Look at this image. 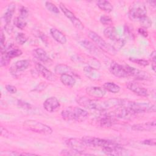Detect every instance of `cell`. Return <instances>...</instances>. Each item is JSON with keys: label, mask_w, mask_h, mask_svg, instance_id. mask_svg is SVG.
<instances>
[{"label": "cell", "mask_w": 156, "mask_h": 156, "mask_svg": "<svg viewBox=\"0 0 156 156\" xmlns=\"http://www.w3.org/2000/svg\"><path fill=\"white\" fill-rule=\"evenodd\" d=\"M122 101L123 99L114 98L108 99L104 101H99L97 99H91L85 96L80 97L77 100V103L85 108L102 112L113 107L121 105Z\"/></svg>", "instance_id": "cell-1"}, {"label": "cell", "mask_w": 156, "mask_h": 156, "mask_svg": "<svg viewBox=\"0 0 156 156\" xmlns=\"http://www.w3.org/2000/svg\"><path fill=\"white\" fill-rule=\"evenodd\" d=\"M62 118L65 121H84L88 117V113L84 109L77 107H69L61 112Z\"/></svg>", "instance_id": "cell-2"}, {"label": "cell", "mask_w": 156, "mask_h": 156, "mask_svg": "<svg viewBox=\"0 0 156 156\" xmlns=\"http://www.w3.org/2000/svg\"><path fill=\"white\" fill-rule=\"evenodd\" d=\"M121 105H124L129 108L134 114L141 113L155 112L156 107L154 104L146 102H138L128 101L123 99Z\"/></svg>", "instance_id": "cell-3"}, {"label": "cell", "mask_w": 156, "mask_h": 156, "mask_svg": "<svg viewBox=\"0 0 156 156\" xmlns=\"http://www.w3.org/2000/svg\"><path fill=\"white\" fill-rule=\"evenodd\" d=\"M23 124L26 129L43 135H51L53 132L49 126L33 119L26 120Z\"/></svg>", "instance_id": "cell-4"}, {"label": "cell", "mask_w": 156, "mask_h": 156, "mask_svg": "<svg viewBox=\"0 0 156 156\" xmlns=\"http://www.w3.org/2000/svg\"><path fill=\"white\" fill-rule=\"evenodd\" d=\"M147 15L146 7L141 1L133 2L129 10V17L132 21H139Z\"/></svg>", "instance_id": "cell-5"}, {"label": "cell", "mask_w": 156, "mask_h": 156, "mask_svg": "<svg viewBox=\"0 0 156 156\" xmlns=\"http://www.w3.org/2000/svg\"><path fill=\"white\" fill-rule=\"evenodd\" d=\"M87 146L99 147L102 149L109 148L119 145L118 143L110 140L92 136H83L82 138Z\"/></svg>", "instance_id": "cell-6"}, {"label": "cell", "mask_w": 156, "mask_h": 156, "mask_svg": "<svg viewBox=\"0 0 156 156\" xmlns=\"http://www.w3.org/2000/svg\"><path fill=\"white\" fill-rule=\"evenodd\" d=\"M88 37L94 43H96L100 49H101L104 51L112 55H115L116 52V51L114 49L111 44L107 43L101 36L97 34L95 32L89 30L88 32Z\"/></svg>", "instance_id": "cell-7"}, {"label": "cell", "mask_w": 156, "mask_h": 156, "mask_svg": "<svg viewBox=\"0 0 156 156\" xmlns=\"http://www.w3.org/2000/svg\"><path fill=\"white\" fill-rule=\"evenodd\" d=\"M60 9L64 13L65 16L69 20V21L72 23L73 26L79 30H83L84 29V26L83 23L77 18L74 14L70 11L63 3H60L59 4Z\"/></svg>", "instance_id": "cell-8"}, {"label": "cell", "mask_w": 156, "mask_h": 156, "mask_svg": "<svg viewBox=\"0 0 156 156\" xmlns=\"http://www.w3.org/2000/svg\"><path fill=\"white\" fill-rule=\"evenodd\" d=\"M66 145L70 148L75 151H77L79 152H84L87 149V146L83 141L82 139L71 138L68 139L65 141Z\"/></svg>", "instance_id": "cell-9"}, {"label": "cell", "mask_w": 156, "mask_h": 156, "mask_svg": "<svg viewBox=\"0 0 156 156\" xmlns=\"http://www.w3.org/2000/svg\"><path fill=\"white\" fill-rule=\"evenodd\" d=\"M124 67L129 76H132L136 80H144L150 79V75L144 71L130 66L129 65H125Z\"/></svg>", "instance_id": "cell-10"}, {"label": "cell", "mask_w": 156, "mask_h": 156, "mask_svg": "<svg viewBox=\"0 0 156 156\" xmlns=\"http://www.w3.org/2000/svg\"><path fill=\"white\" fill-rule=\"evenodd\" d=\"M109 69L110 73L117 77L124 78L129 76L124 66H122L116 62H112L111 63Z\"/></svg>", "instance_id": "cell-11"}, {"label": "cell", "mask_w": 156, "mask_h": 156, "mask_svg": "<svg viewBox=\"0 0 156 156\" xmlns=\"http://www.w3.org/2000/svg\"><path fill=\"white\" fill-rule=\"evenodd\" d=\"M112 115L116 118L128 119H130L135 114L127 107L124 105H119L112 113Z\"/></svg>", "instance_id": "cell-12"}, {"label": "cell", "mask_w": 156, "mask_h": 156, "mask_svg": "<svg viewBox=\"0 0 156 156\" xmlns=\"http://www.w3.org/2000/svg\"><path fill=\"white\" fill-rule=\"evenodd\" d=\"M102 151L104 154L109 155H118V156H126L131 154L130 152L119 144L114 147L102 149Z\"/></svg>", "instance_id": "cell-13"}, {"label": "cell", "mask_w": 156, "mask_h": 156, "mask_svg": "<svg viewBox=\"0 0 156 156\" xmlns=\"http://www.w3.org/2000/svg\"><path fill=\"white\" fill-rule=\"evenodd\" d=\"M126 87L130 91L138 96L147 97L149 95L148 90L136 82H129L126 83Z\"/></svg>", "instance_id": "cell-14"}, {"label": "cell", "mask_w": 156, "mask_h": 156, "mask_svg": "<svg viewBox=\"0 0 156 156\" xmlns=\"http://www.w3.org/2000/svg\"><path fill=\"white\" fill-rule=\"evenodd\" d=\"M35 69L45 79L51 82H54L56 80L57 77L55 75L41 63H37L35 64Z\"/></svg>", "instance_id": "cell-15"}, {"label": "cell", "mask_w": 156, "mask_h": 156, "mask_svg": "<svg viewBox=\"0 0 156 156\" xmlns=\"http://www.w3.org/2000/svg\"><path fill=\"white\" fill-rule=\"evenodd\" d=\"M60 102L55 97H49L43 102V106L46 111L52 113L57 111L60 107Z\"/></svg>", "instance_id": "cell-16"}, {"label": "cell", "mask_w": 156, "mask_h": 156, "mask_svg": "<svg viewBox=\"0 0 156 156\" xmlns=\"http://www.w3.org/2000/svg\"><path fill=\"white\" fill-rule=\"evenodd\" d=\"M33 54L35 58L43 63L50 65L52 63V59L47 54L46 52L42 48H36L33 51Z\"/></svg>", "instance_id": "cell-17"}, {"label": "cell", "mask_w": 156, "mask_h": 156, "mask_svg": "<svg viewBox=\"0 0 156 156\" xmlns=\"http://www.w3.org/2000/svg\"><path fill=\"white\" fill-rule=\"evenodd\" d=\"M87 94L94 98H103L106 94V90L103 87H88L85 89Z\"/></svg>", "instance_id": "cell-18"}, {"label": "cell", "mask_w": 156, "mask_h": 156, "mask_svg": "<svg viewBox=\"0 0 156 156\" xmlns=\"http://www.w3.org/2000/svg\"><path fill=\"white\" fill-rule=\"evenodd\" d=\"M30 65L29 60H21L16 62L14 65L10 68V72L12 74H16L18 72L23 71L26 69Z\"/></svg>", "instance_id": "cell-19"}, {"label": "cell", "mask_w": 156, "mask_h": 156, "mask_svg": "<svg viewBox=\"0 0 156 156\" xmlns=\"http://www.w3.org/2000/svg\"><path fill=\"white\" fill-rule=\"evenodd\" d=\"M115 118L112 115V113L104 114L99 118V124L103 127H110L115 122Z\"/></svg>", "instance_id": "cell-20"}, {"label": "cell", "mask_w": 156, "mask_h": 156, "mask_svg": "<svg viewBox=\"0 0 156 156\" xmlns=\"http://www.w3.org/2000/svg\"><path fill=\"white\" fill-rule=\"evenodd\" d=\"M50 34L52 37L58 43L64 44L67 42L66 36L59 30L55 28H52L50 29Z\"/></svg>", "instance_id": "cell-21"}, {"label": "cell", "mask_w": 156, "mask_h": 156, "mask_svg": "<svg viewBox=\"0 0 156 156\" xmlns=\"http://www.w3.org/2000/svg\"><path fill=\"white\" fill-rule=\"evenodd\" d=\"M54 72H55V73H56L57 74H60V76L62 74H71L72 76H73L74 74V72L73 70V69L70 66H69L66 65H64V64L57 65L55 66Z\"/></svg>", "instance_id": "cell-22"}, {"label": "cell", "mask_w": 156, "mask_h": 156, "mask_svg": "<svg viewBox=\"0 0 156 156\" xmlns=\"http://www.w3.org/2000/svg\"><path fill=\"white\" fill-rule=\"evenodd\" d=\"M15 10V4L13 2L9 4L3 15V19L5 23V24L11 23V20L12 19Z\"/></svg>", "instance_id": "cell-23"}, {"label": "cell", "mask_w": 156, "mask_h": 156, "mask_svg": "<svg viewBox=\"0 0 156 156\" xmlns=\"http://www.w3.org/2000/svg\"><path fill=\"white\" fill-rule=\"evenodd\" d=\"M83 72L86 76L91 80H98L101 77V74L98 71V69L89 66H87L83 68Z\"/></svg>", "instance_id": "cell-24"}, {"label": "cell", "mask_w": 156, "mask_h": 156, "mask_svg": "<svg viewBox=\"0 0 156 156\" xmlns=\"http://www.w3.org/2000/svg\"><path fill=\"white\" fill-rule=\"evenodd\" d=\"M82 46L85 48L87 50H88L90 52L93 54L98 55L99 54H101V52L99 49L96 47L93 43H92L91 41L87 39H84L81 41Z\"/></svg>", "instance_id": "cell-25"}, {"label": "cell", "mask_w": 156, "mask_h": 156, "mask_svg": "<svg viewBox=\"0 0 156 156\" xmlns=\"http://www.w3.org/2000/svg\"><path fill=\"white\" fill-rule=\"evenodd\" d=\"M104 35L107 38L113 41H115L119 38L116 30L113 26H108L105 28L104 30Z\"/></svg>", "instance_id": "cell-26"}, {"label": "cell", "mask_w": 156, "mask_h": 156, "mask_svg": "<svg viewBox=\"0 0 156 156\" xmlns=\"http://www.w3.org/2000/svg\"><path fill=\"white\" fill-rule=\"evenodd\" d=\"M60 80L64 85L68 87H73L76 84V79L71 74H62L60 76Z\"/></svg>", "instance_id": "cell-27"}, {"label": "cell", "mask_w": 156, "mask_h": 156, "mask_svg": "<svg viewBox=\"0 0 156 156\" xmlns=\"http://www.w3.org/2000/svg\"><path fill=\"white\" fill-rule=\"evenodd\" d=\"M96 4L101 10L106 13H110L113 9L112 4L108 1L99 0L97 1Z\"/></svg>", "instance_id": "cell-28"}, {"label": "cell", "mask_w": 156, "mask_h": 156, "mask_svg": "<svg viewBox=\"0 0 156 156\" xmlns=\"http://www.w3.org/2000/svg\"><path fill=\"white\" fill-rule=\"evenodd\" d=\"M106 91H108L112 93H118L120 91V87L114 82H107L104 83L102 87Z\"/></svg>", "instance_id": "cell-29"}, {"label": "cell", "mask_w": 156, "mask_h": 156, "mask_svg": "<svg viewBox=\"0 0 156 156\" xmlns=\"http://www.w3.org/2000/svg\"><path fill=\"white\" fill-rule=\"evenodd\" d=\"M22 54H23V52L20 49L16 48V49H10L9 51H6L5 53H4V54H2V55H4L7 58L10 60L13 58L20 56Z\"/></svg>", "instance_id": "cell-30"}, {"label": "cell", "mask_w": 156, "mask_h": 156, "mask_svg": "<svg viewBox=\"0 0 156 156\" xmlns=\"http://www.w3.org/2000/svg\"><path fill=\"white\" fill-rule=\"evenodd\" d=\"M13 23L15 24V26L18 27L20 29H24L26 26H27V21L26 20V19L23 18L20 16H18L16 18H15Z\"/></svg>", "instance_id": "cell-31"}, {"label": "cell", "mask_w": 156, "mask_h": 156, "mask_svg": "<svg viewBox=\"0 0 156 156\" xmlns=\"http://www.w3.org/2000/svg\"><path fill=\"white\" fill-rule=\"evenodd\" d=\"M138 21L140 22V23L141 26V27L144 28V29L149 28L152 26V21L147 15L146 16L142 18Z\"/></svg>", "instance_id": "cell-32"}, {"label": "cell", "mask_w": 156, "mask_h": 156, "mask_svg": "<svg viewBox=\"0 0 156 156\" xmlns=\"http://www.w3.org/2000/svg\"><path fill=\"white\" fill-rule=\"evenodd\" d=\"M45 7L49 11H50L54 13L58 14L60 12L58 8L55 4H54L53 3H52L49 1L45 2Z\"/></svg>", "instance_id": "cell-33"}, {"label": "cell", "mask_w": 156, "mask_h": 156, "mask_svg": "<svg viewBox=\"0 0 156 156\" xmlns=\"http://www.w3.org/2000/svg\"><path fill=\"white\" fill-rule=\"evenodd\" d=\"M129 60L130 61H131L132 62H133L136 64H138L140 66H146L147 65H149V63L147 60L143 59V58H134V57H130L129 58Z\"/></svg>", "instance_id": "cell-34"}, {"label": "cell", "mask_w": 156, "mask_h": 156, "mask_svg": "<svg viewBox=\"0 0 156 156\" xmlns=\"http://www.w3.org/2000/svg\"><path fill=\"white\" fill-rule=\"evenodd\" d=\"M15 40L18 44L23 45L27 41V37L24 33H18L15 37Z\"/></svg>", "instance_id": "cell-35"}, {"label": "cell", "mask_w": 156, "mask_h": 156, "mask_svg": "<svg viewBox=\"0 0 156 156\" xmlns=\"http://www.w3.org/2000/svg\"><path fill=\"white\" fill-rule=\"evenodd\" d=\"M62 155H89L88 154H85L84 152H79L77 151H73L72 149L68 150V149H64L62 150L61 152Z\"/></svg>", "instance_id": "cell-36"}, {"label": "cell", "mask_w": 156, "mask_h": 156, "mask_svg": "<svg viewBox=\"0 0 156 156\" xmlns=\"http://www.w3.org/2000/svg\"><path fill=\"white\" fill-rule=\"evenodd\" d=\"M125 44V41L123 39L118 38L117 40L113 41V44L112 45L114 49L116 51L119 50Z\"/></svg>", "instance_id": "cell-37"}, {"label": "cell", "mask_w": 156, "mask_h": 156, "mask_svg": "<svg viewBox=\"0 0 156 156\" xmlns=\"http://www.w3.org/2000/svg\"><path fill=\"white\" fill-rule=\"evenodd\" d=\"M149 128H151L149 127L146 124H135L132 126V129L133 130H137V131H143L146 130H148Z\"/></svg>", "instance_id": "cell-38"}, {"label": "cell", "mask_w": 156, "mask_h": 156, "mask_svg": "<svg viewBox=\"0 0 156 156\" xmlns=\"http://www.w3.org/2000/svg\"><path fill=\"white\" fill-rule=\"evenodd\" d=\"M100 22L104 25H110L112 24V20L107 15H102L100 17Z\"/></svg>", "instance_id": "cell-39"}, {"label": "cell", "mask_w": 156, "mask_h": 156, "mask_svg": "<svg viewBox=\"0 0 156 156\" xmlns=\"http://www.w3.org/2000/svg\"><path fill=\"white\" fill-rule=\"evenodd\" d=\"M5 37L4 34V32L2 30H1V43H0V46H1V54H4L5 51Z\"/></svg>", "instance_id": "cell-40"}, {"label": "cell", "mask_w": 156, "mask_h": 156, "mask_svg": "<svg viewBox=\"0 0 156 156\" xmlns=\"http://www.w3.org/2000/svg\"><path fill=\"white\" fill-rule=\"evenodd\" d=\"M29 16V10L28 9L24 6H22L20 9V15L19 16L26 19Z\"/></svg>", "instance_id": "cell-41"}, {"label": "cell", "mask_w": 156, "mask_h": 156, "mask_svg": "<svg viewBox=\"0 0 156 156\" xmlns=\"http://www.w3.org/2000/svg\"><path fill=\"white\" fill-rule=\"evenodd\" d=\"M6 90L11 94H15L17 92L16 88L12 85H5Z\"/></svg>", "instance_id": "cell-42"}, {"label": "cell", "mask_w": 156, "mask_h": 156, "mask_svg": "<svg viewBox=\"0 0 156 156\" xmlns=\"http://www.w3.org/2000/svg\"><path fill=\"white\" fill-rule=\"evenodd\" d=\"M10 60L7 58L4 55H2L1 58V66H3L7 65L10 62Z\"/></svg>", "instance_id": "cell-43"}, {"label": "cell", "mask_w": 156, "mask_h": 156, "mask_svg": "<svg viewBox=\"0 0 156 156\" xmlns=\"http://www.w3.org/2000/svg\"><path fill=\"white\" fill-rule=\"evenodd\" d=\"M155 141H156V140L155 138H152V139L145 140L143 141V143L144 144H146V145L154 146L155 145Z\"/></svg>", "instance_id": "cell-44"}, {"label": "cell", "mask_w": 156, "mask_h": 156, "mask_svg": "<svg viewBox=\"0 0 156 156\" xmlns=\"http://www.w3.org/2000/svg\"><path fill=\"white\" fill-rule=\"evenodd\" d=\"M138 33L141 35H142L144 37H147L148 36V32L147 31L146 29H144V28H143V27H140V28L138 29Z\"/></svg>", "instance_id": "cell-45"}, {"label": "cell", "mask_w": 156, "mask_h": 156, "mask_svg": "<svg viewBox=\"0 0 156 156\" xmlns=\"http://www.w3.org/2000/svg\"><path fill=\"white\" fill-rule=\"evenodd\" d=\"M4 29L6 31L7 33H8L9 34H10L12 32V31H13V26L11 24V23L10 24H5Z\"/></svg>", "instance_id": "cell-46"}, {"label": "cell", "mask_w": 156, "mask_h": 156, "mask_svg": "<svg viewBox=\"0 0 156 156\" xmlns=\"http://www.w3.org/2000/svg\"><path fill=\"white\" fill-rule=\"evenodd\" d=\"M18 104L20 107L24 108H27V109H30L31 108L30 107V105L25 102H22L21 101H18Z\"/></svg>", "instance_id": "cell-47"}, {"label": "cell", "mask_w": 156, "mask_h": 156, "mask_svg": "<svg viewBox=\"0 0 156 156\" xmlns=\"http://www.w3.org/2000/svg\"><path fill=\"white\" fill-rule=\"evenodd\" d=\"M151 59L152 63H156V56H155V51H153L151 54Z\"/></svg>", "instance_id": "cell-48"}, {"label": "cell", "mask_w": 156, "mask_h": 156, "mask_svg": "<svg viewBox=\"0 0 156 156\" xmlns=\"http://www.w3.org/2000/svg\"><path fill=\"white\" fill-rule=\"evenodd\" d=\"M147 2L149 3L150 5H151L152 7H153L154 8L155 7V6H156V5H155L156 1H147Z\"/></svg>", "instance_id": "cell-49"}]
</instances>
